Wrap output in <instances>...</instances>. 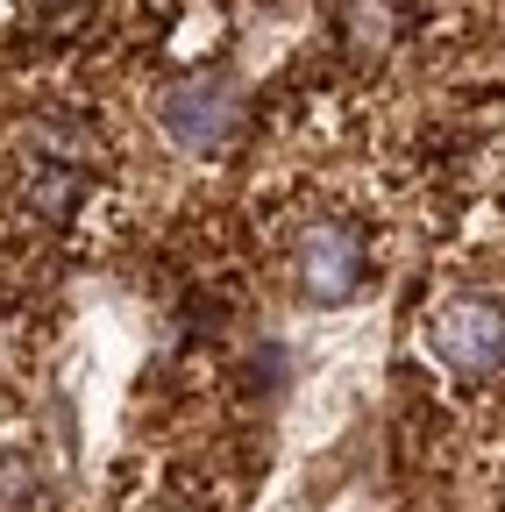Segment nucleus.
I'll return each instance as SVG.
<instances>
[{"mask_svg":"<svg viewBox=\"0 0 505 512\" xmlns=\"http://www.w3.org/2000/svg\"><path fill=\"white\" fill-rule=\"evenodd\" d=\"M278 264L306 306H349L377 278V249L356 207L335 200H306L299 214L278 221Z\"/></svg>","mask_w":505,"mask_h":512,"instance_id":"nucleus-1","label":"nucleus"},{"mask_svg":"<svg viewBox=\"0 0 505 512\" xmlns=\"http://www.w3.org/2000/svg\"><path fill=\"white\" fill-rule=\"evenodd\" d=\"M57 8H86V0H57Z\"/></svg>","mask_w":505,"mask_h":512,"instance_id":"nucleus-5","label":"nucleus"},{"mask_svg":"<svg viewBox=\"0 0 505 512\" xmlns=\"http://www.w3.org/2000/svg\"><path fill=\"white\" fill-rule=\"evenodd\" d=\"M129 512H214V505L193 498V484H164V491H143Z\"/></svg>","mask_w":505,"mask_h":512,"instance_id":"nucleus-4","label":"nucleus"},{"mask_svg":"<svg viewBox=\"0 0 505 512\" xmlns=\"http://www.w3.org/2000/svg\"><path fill=\"white\" fill-rule=\"evenodd\" d=\"M420 356L449 377V392H498L505 384V292L456 285L420 313Z\"/></svg>","mask_w":505,"mask_h":512,"instance_id":"nucleus-2","label":"nucleus"},{"mask_svg":"<svg viewBox=\"0 0 505 512\" xmlns=\"http://www.w3.org/2000/svg\"><path fill=\"white\" fill-rule=\"evenodd\" d=\"M157 121H164V136L178 150H193V157H214L235 128H242V100L228 93V79H185L157 100Z\"/></svg>","mask_w":505,"mask_h":512,"instance_id":"nucleus-3","label":"nucleus"}]
</instances>
